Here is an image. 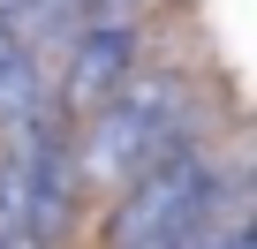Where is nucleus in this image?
Masks as SVG:
<instances>
[{
	"label": "nucleus",
	"instance_id": "5",
	"mask_svg": "<svg viewBox=\"0 0 257 249\" xmlns=\"http://www.w3.org/2000/svg\"><path fill=\"white\" fill-rule=\"evenodd\" d=\"M46 113V91H38V68H31V53L0 76V121H8V129H23V121H38Z\"/></svg>",
	"mask_w": 257,
	"mask_h": 249
},
{
	"label": "nucleus",
	"instance_id": "4",
	"mask_svg": "<svg viewBox=\"0 0 257 249\" xmlns=\"http://www.w3.org/2000/svg\"><path fill=\"white\" fill-rule=\"evenodd\" d=\"M128 76H137V23H76L68 61H61V106H106Z\"/></svg>",
	"mask_w": 257,
	"mask_h": 249
},
{
	"label": "nucleus",
	"instance_id": "6",
	"mask_svg": "<svg viewBox=\"0 0 257 249\" xmlns=\"http://www.w3.org/2000/svg\"><path fill=\"white\" fill-rule=\"evenodd\" d=\"M16 61H23V38H16V16H8V8H0V76H8Z\"/></svg>",
	"mask_w": 257,
	"mask_h": 249
},
{
	"label": "nucleus",
	"instance_id": "2",
	"mask_svg": "<svg viewBox=\"0 0 257 249\" xmlns=\"http://www.w3.org/2000/svg\"><path fill=\"white\" fill-rule=\"evenodd\" d=\"M212 204H219L212 159L174 144V151L152 159L137 181H121V204H113V249H128V241H159V234L212 241Z\"/></svg>",
	"mask_w": 257,
	"mask_h": 249
},
{
	"label": "nucleus",
	"instance_id": "3",
	"mask_svg": "<svg viewBox=\"0 0 257 249\" xmlns=\"http://www.w3.org/2000/svg\"><path fill=\"white\" fill-rule=\"evenodd\" d=\"M76 204V151H68V129L61 113L46 106L38 121H23L8 159H0V219H8L16 234H53Z\"/></svg>",
	"mask_w": 257,
	"mask_h": 249
},
{
	"label": "nucleus",
	"instance_id": "7",
	"mask_svg": "<svg viewBox=\"0 0 257 249\" xmlns=\"http://www.w3.org/2000/svg\"><path fill=\"white\" fill-rule=\"evenodd\" d=\"M0 249H46V241H38V234H16V226H8V234H0Z\"/></svg>",
	"mask_w": 257,
	"mask_h": 249
},
{
	"label": "nucleus",
	"instance_id": "1",
	"mask_svg": "<svg viewBox=\"0 0 257 249\" xmlns=\"http://www.w3.org/2000/svg\"><path fill=\"white\" fill-rule=\"evenodd\" d=\"M182 113H189V76H174V68L128 76V83L98 106L91 136H83V159H76V174H91V181H137L152 159H167V151H174Z\"/></svg>",
	"mask_w": 257,
	"mask_h": 249
}]
</instances>
